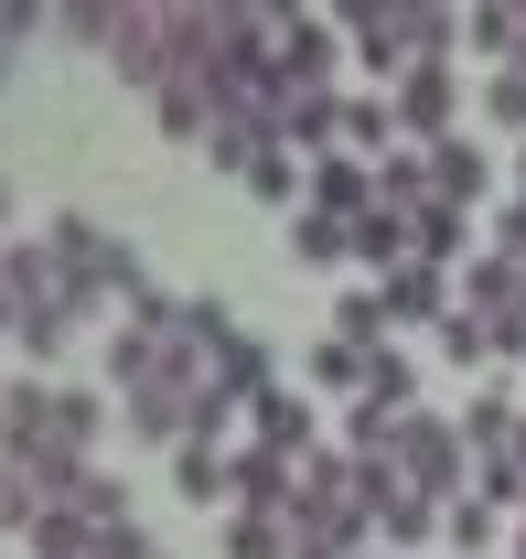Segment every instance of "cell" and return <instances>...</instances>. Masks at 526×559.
<instances>
[{
    "label": "cell",
    "instance_id": "6da1fadb",
    "mask_svg": "<svg viewBox=\"0 0 526 559\" xmlns=\"http://www.w3.org/2000/svg\"><path fill=\"white\" fill-rule=\"evenodd\" d=\"M44 248H55V290H65L75 323H97L108 301H130L140 280H151V270H140V248H130V237H108L97 215H55Z\"/></svg>",
    "mask_w": 526,
    "mask_h": 559
},
{
    "label": "cell",
    "instance_id": "7a4b0ae2",
    "mask_svg": "<svg viewBox=\"0 0 526 559\" xmlns=\"http://www.w3.org/2000/svg\"><path fill=\"white\" fill-rule=\"evenodd\" d=\"M387 463H397V485H419L430 506H452L462 485H473V452H462V419H441V409H408L387 430Z\"/></svg>",
    "mask_w": 526,
    "mask_h": 559
},
{
    "label": "cell",
    "instance_id": "3957f363",
    "mask_svg": "<svg viewBox=\"0 0 526 559\" xmlns=\"http://www.w3.org/2000/svg\"><path fill=\"white\" fill-rule=\"evenodd\" d=\"M344 22L323 11H268V75L290 86V97H312V86H344Z\"/></svg>",
    "mask_w": 526,
    "mask_h": 559
},
{
    "label": "cell",
    "instance_id": "277c9868",
    "mask_svg": "<svg viewBox=\"0 0 526 559\" xmlns=\"http://www.w3.org/2000/svg\"><path fill=\"white\" fill-rule=\"evenodd\" d=\"M108 66L130 75L140 97H162V86H172V11H151V0H119V22H108Z\"/></svg>",
    "mask_w": 526,
    "mask_h": 559
},
{
    "label": "cell",
    "instance_id": "5b68a950",
    "mask_svg": "<svg viewBox=\"0 0 526 559\" xmlns=\"http://www.w3.org/2000/svg\"><path fill=\"white\" fill-rule=\"evenodd\" d=\"M344 55L376 75V86H397V75L419 66L408 55V0H344Z\"/></svg>",
    "mask_w": 526,
    "mask_h": 559
},
{
    "label": "cell",
    "instance_id": "8992f818",
    "mask_svg": "<svg viewBox=\"0 0 526 559\" xmlns=\"http://www.w3.org/2000/svg\"><path fill=\"white\" fill-rule=\"evenodd\" d=\"M387 108H397V140H408V151L452 140V108H462V66H408V75L387 86Z\"/></svg>",
    "mask_w": 526,
    "mask_h": 559
},
{
    "label": "cell",
    "instance_id": "52a82bcc",
    "mask_svg": "<svg viewBox=\"0 0 526 559\" xmlns=\"http://www.w3.org/2000/svg\"><path fill=\"white\" fill-rule=\"evenodd\" d=\"M419 162H430V205H452V215H473V205H494V151H483V140H430V151H419Z\"/></svg>",
    "mask_w": 526,
    "mask_h": 559
},
{
    "label": "cell",
    "instance_id": "ba28073f",
    "mask_svg": "<svg viewBox=\"0 0 526 559\" xmlns=\"http://www.w3.org/2000/svg\"><path fill=\"white\" fill-rule=\"evenodd\" d=\"M248 441L279 452V463H301V452H323V409H312L301 388H268L259 409H248Z\"/></svg>",
    "mask_w": 526,
    "mask_h": 559
},
{
    "label": "cell",
    "instance_id": "9c48e42d",
    "mask_svg": "<svg viewBox=\"0 0 526 559\" xmlns=\"http://www.w3.org/2000/svg\"><path fill=\"white\" fill-rule=\"evenodd\" d=\"M376 290H387V323H397V334H441V312H452V270H430V259L387 270Z\"/></svg>",
    "mask_w": 526,
    "mask_h": 559
},
{
    "label": "cell",
    "instance_id": "30bf717a",
    "mask_svg": "<svg viewBox=\"0 0 526 559\" xmlns=\"http://www.w3.org/2000/svg\"><path fill=\"white\" fill-rule=\"evenodd\" d=\"M312 215H333V226H355V215H376V162H355V151H323L312 162V194H301Z\"/></svg>",
    "mask_w": 526,
    "mask_h": 559
},
{
    "label": "cell",
    "instance_id": "8fae6325",
    "mask_svg": "<svg viewBox=\"0 0 526 559\" xmlns=\"http://www.w3.org/2000/svg\"><path fill=\"white\" fill-rule=\"evenodd\" d=\"M44 441H55V377H11L0 388V463H22Z\"/></svg>",
    "mask_w": 526,
    "mask_h": 559
},
{
    "label": "cell",
    "instance_id": "7c38bea8",
    "mask_svg": "<svg viewBox=\"0 0 526 559\" xmlns=\"http://www.w3.org/2000/svg\"><path fill=\"white\" fill-rule=\"evenodd\" d=\"M172 485H183V506H237V441H183Z\"/></svg>",
    "mask_w": 526,
    "mask_h": 559
},
{
    "label": "cell",
    "instance_id": "4fadbf2b",
    "mask_svg": "<svg viewBox=\"0 0 526 559\" xmlns=\"http://www.w3.org/2000/svg\"><path fill=\"white\" fill-rule=\"evenodd\" d=\"M516 430H526V409L505 399V388H473V399H462V452H473V463L516 452Z\"/></svg>",
    "mask_w": 526,
    "mask_h": 559
},
{
    "label": "cell",
    "instance_id": "5bb4252c",
    "mask_svg": "<svg viewBox=\"0 0 526 559\" xmlns=\"http://www.w3.org/2000/svg\"><path fill=\"white\" fill-rule=\"evenodd\" d=\"M505 527H516V516H505L494 495H473V485H462L452 506H441V538H452L462 559H494V549H505Z\"/></svg>",
    "mask_w": 526,
    "mask_h": 559
},
{
    "label": "cell",
    "instance_id": "9a60e30c",
    "mask_svg": "<svg viewBox=\"0 0 526 559\" xmlns=\"http://www.w3.org/2000/svg\"><path fill=\"white\" fill-rule=\"evenodd\" d=\"M290 495H301V463H279V452H259V441H237V506L290 516Z\"/></svg>",
    "mask_w": 526,
    "mask_h": 559
},
{
    "label": "cell",
    "instance_id": "2e32d148",
    "mask_svg": "<svg viewBox=\"0 0 526 559\" xmlns=\"http://www.w3.org/2000/svg\"><path fill=\"white\" fill-rule=\"evenodd\" d=\"M344 151H355V162H387V151H408V140H397V108H387V86L344 97Z\"/></svg>",
    "mask_w": 526,
    "mask_h": 559
},
{
    "label": "cell",
    "instance_id": "e0dca14e",
    "mask_svg": "<svg viewBox=\"0 0 526 559\" xmlns=\"http://www.w3.org/2000/svg\"><path fill=\"white\" fill-rule=\"evenodd\" d=\"M204 377H215V388H226V399H237V409H259L268 388H279V366H268V345H259V334H237V345L215 355V366H204Z\"/></svg>",
    "mask_w": 526,
    "mask_h": 559
},
{
    "label": "cell",
    "instance_id": "ac0fdd59",
    "mask_svg": "<svg viewBox=\"0 0 526 559\" xmlns=\"http://www.w3.org/2000/svg\"><path fill=\"white\" fill-rule=\"evenodd\" d=\"M366 419H408L419 409V355H397V345H376V377H366V399H355Z\"/></svg>",
    "mask_w": 526,
    "mask_h": 559
},
{
    "label": "cell",
    "instance_id": "d6986e66",
    "mask_svg": "<svg viewBox=\"0 0 526 559\" xmlns=\"http://www.w3.org/2000/svg\"><path fill=\"white\" fill-rule=\"evenodd\" d=\"M333 334H344V345H397V323H387V290H376V280H355V290H333Z\"/></svg>",
    "mask_w": 526,
    "mask_h": 559
},
{
    "label": "cell",
    "instance_id": "ffe728a7",
    "mask_svg": "<svg viewBox=\"0 0 526 559\" xmlns=\"http://www.w3.org/2000/svg\"><path fill=\"white\" fill-rule=\"evenodd\" d=\"M344 237H355V270H376V280L419 259V248H408V215H387V205H376V215H355Z\"/></svg>",
    "mask_w": 526,
    "mask_h": 559
},
{
    "label": "cell",
    "instance_id": "44dd1931",
    "mask_svg": "<svg viewBox=\"0 0 526 559\" xmlns=\"http://www.w3.org/2000/svg\"><path fill=\"white\" fill-rule=\"evenodd\" d=\"M366 377H376V355H366V345H344V334H323V345H312V388H323V399H344V409H355V399H366Z\"/></svg>",
    "mask_w": 526,
    "mask_h": 559
},
{
    "label": "cell",
    "instance_id": "7402d4cb",
    "mask_svg": "<svg viewBox=\"0 0 526 559\" xmlns=\"http://www.w3.org/2000/svg\"><path fill=\"white\" fill-rule=\"evenodd\" d=\"M97 430H108V399H97V388H65V377H55V441L97 463Z\"/></svg>",
    "mask_w": 526,
    "mask_h": 559
},
{
    "label": "cell",
    "instance_id": "603a6c76",
    "mask_svg": "<svg viewBox=\"0 0 526 559\" xmlns=\"http://www.w3.org/2000/svg\"><path fill=\"white\" fill-rule=\"evenodd\" d=\"M290 259H301V270H355V237H344V226H333V215H290Z\"/></svg>",
    "mask_w": 526,
    "mask_h": 559
},
{
    "label": "cell",
    "instance_id": "cb8c5ba5",
    "mask_svg": "<svg viewBox=\"0 0 526 559\" xmlns=\"http://www.w3.org/2000/svg\"><path fill=\"white\" fill-rule=\"evenodd\" d=\"M226 559H290V516H259V506H226Z\"/></svg>",
    "mask_w": 526,
    "mask_h": 559
},
{
    "label": "cell",
    "instance_id": "d4e9b609",
    "mask_svg": "<svg viewBox=\"0 0 526 559\" xmlns=\"http://www.w3.org/2000/svg\"><path fill=\"white\" fill-rule=\"evenodd\" d=\"M430 345H441V366H505V355H494V323H483V312H441V334H430Z\"/></svg>",
    "mask_w": 526,
    "mask_h": 559
},
{
    "label": "cell",
    "instance_id": "484cf974",
    "mask_svg": "<svg viewBox=\"0 0 526 559\" xmlns=\"http://www.w3.org/2000/svg\"><path fill=\"white\" fill-rule=\"evenodd\" d=\"M22 549H33V559H97V527H86V516H75V506H44V516H33V538H22Z\"/></svg>",
    "mask_w": 526,
    "mask_h": 559
},
{
    "label": "cell",
    "instance_id": "4316f807",
    "mask_svg": "<svg viewBox=\"0 0 526 559\" xmlns=\"http://www.w3.org/2000/svg\"><path fill=\"white\" fill-rule=\"evenodd\" d=\"M376 205H387V215L430 205V162H419V151H387V162H376Z\"/></svg>",
    "mask_w": 526,
    "mask_h": 559
},
{
    "label": "cell",
    "instance_id": "83f0119b",
    "mask_svg": "<svg viewBox=\"0 0 526 559\" xmlns=\"http://www.w3.org/2000/svg\"><path fill=\"white\" fill-rule=\"evenodd\" d=\"M108 22H119V0H65V11H55V33L86 44V55H108Z\"/></svg>",
    "mask_w": 526,
    "mask_h": 559
},
{
    "label": "cell",
    "instance_id": "f1b7e54d",
    "mask_svg": "<svg viewBox=\"0 0 526 559\" xmlns=\"http://www.w3.org/2000/svg\"><path fill=\"white\" fill-rule=\"evenodd\" d=\"M33 33H44V11H33V0H0V86H11V66H22Z\"/></svg>",
    "mask_w": 526,
    "mask_h": 559
},
{
    "label": "cell",
    "instance_id": "f546056e",
    "mask_svg": "<svg viewBox=\"0 0 526 559\" xmlns=\"http://www.w3.org/2000/svg\"><path fill=\"white\" fill-rule=\"evenodd\" d=\"M483 119L526 140V75H483Z\"/></svg>",
    "mask_w": 526,
    "mask_h": 559
},
{
    "label": "cell",
    "instance_id": "4dcf8cb0",
    "mask_svg": "<svg viewBox=\"0 0 526 559\" xmlns=\"http://www.w3.org/2000/svg\"><path fill=\"white\" fill-rule=\"evenodd\" d=\"M483 248H494V259H526V205H516V194L494 205V226H483Z\"/></svg>",
    "mask_w": 526,
    "mask_h": 559
},
{
    "label": "cell",
    "instance_id": "1f68e13d",
    "mask_svg": "<svg viewBox=\"0 0 526 559\" xmlns=\"http://www.w3.org/2000/svg\"><path fill=\"white\" fill-rule=\"evenodd\" d=\"M97 559H162V549H151L140 516H119V527H97Z\"/></svg>",
    "mask_w": 526,
    "mask_h": 559
},
{
    "label": "cell",
    "instance_id": "d6a6232c",
    "mask_svg": "<svg viewBox=\"0 0 526 559\" xmlns=\"http://www.w3.org/2000/svg\"><path fill=\"white\" fill-rule=\"evenodd\" d=\"M0 334H22V301H11V290H0Z\"/></svg>",
    "mask_w": 526,
    "mask_h": 559
},
{
    "label": "cell",
    "instance_id": "836d02e7",
    "mask_svg": "<svg viewBox=\"0 0 526 559\" xmlns=\"http://www.w3.org/2000/svg\"><path fill=\"white\" fill-rule=\"evenodd\" d=\"M505 559H526V516H516V527H505Z\"/></svg>",
    "mask_w": 526,
    "mask_h": 559
},
{
    "label": "cell",
    "instance_id": "e575fe53",
    "mask_svg": "<svg viewBox=\"0 0 526 559\" xmlns=\"http://www.w3.org/2000/svg\"><path fill=\"white\" fill-rule=\"evenodd\" d=\"M0 237H11V173H0Z\"/></svg>",
    "mask_w": 526,
    "mask_h": 559
},
{
    "label": "cell",
    "instance_id": "d590c367",
    "mask_svg": "<svg viewBox=\"0 0 526 559\" xmlns=\"http://www.w3.org/2000/svg\"><path fill=\"white\" fill-rule=\"evenodd\" d=\"M366 559H387V549H366Z\"/></svg>",
    "mask_w": 526,
    "mask_h": 559
},
{
    "label": "cell",
    "instance_id": "8d00e7d4",
    "mask_svg": "<svg viewBox=\"0 0 526 559\" xmlns=\"http://www.w3.org/2000/svg\"><path fill=\"white\" fill-rule=\"evenodd\" d=\"M516 366H526V355H516Z\"/></svg>",
    "mask_w": 526,
    "mask_h": 559
}]
</instances>
